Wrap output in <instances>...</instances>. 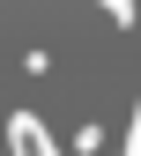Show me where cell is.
I'll list each match as a JSON object with an SVG mask.
<instances>
[{"instance_id": "obj_2", "label": "cell", "mask_w": 141, "mask_h": 156, "mask_svg": "<svg viewBox=\"0 0 141 156\" xmlns=\"http://www.w3.org/2000/svg\"><path fill=\"white\" fill-rule=\"evenodd\" d=\"M97 8H104V15H111V23H119V30H126V23H134V0H97Z\"/></svg>"}, {"instance_id": "obj_1", "label": "cell", "mask_w": 141, "mask_h": 156, "mask_svg": "<svg viewBox=\"0 0 141 156\" xmlns=\"http://www.w3.org/2000/svg\"><path fill=\"white\" fill-rule=\"evenodd\" d=\"M8 156H52V141H45V126H37L30 112H15V119H8Z\"/></svg>"}, {"instance_id": "obj_3", "label": "cell", "mask_w": 141, "mask_h": 156, "mask_svg": "<svg viewBox=\"0 0 141 156\" xmlns=\"http://www.w3.org/2000/svg\"><path fill=\"white\" fill-rule=\"evenodd\" d=\"M126 156H141V104H134V134H126Z\"/></svg>"}]
</instances>
